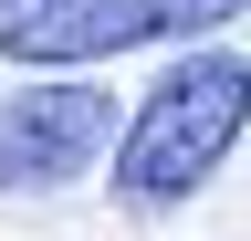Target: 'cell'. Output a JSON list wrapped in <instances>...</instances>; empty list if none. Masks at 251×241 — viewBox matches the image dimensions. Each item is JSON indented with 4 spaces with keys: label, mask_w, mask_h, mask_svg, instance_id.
<instances>
[{
    "label": "cell",
    "mask_w": 251,
    "mask_h": 241,
    "mask_svg": "<svg viewBox=\"0 0 251 241\" xmlns=\"http://www.w3.org/2000/svg\"><path fill=\"white\" fill-rule=\"evenodd\" d=\"M251 126V63L220 42H188L168 74L136 95V115L115 126V199L126 210H178L199 199L220 168H230V147Z\"/></svg>",
    "instance_id": "cell-1"
},
{
    "label": "cell",
    "mask_w": 251,
    "mask_h": 241,
    "mask_svg": "<svg viewBox=\"0 0 251 241\" xmlns=\"http://www.w3.org/2000/svg\"><path fill=\"white\" fill-rule=\"evenodd\" d=\"M241 11L251 0H0V63L74 74V63L147 53V42H209Z\"/></svg>",
    "instance_id": "cell-2"
},
{
    "label": "cell",
    "mask_w": 251,
    "mask_h": 241,
    "mask_svg": "<svg viewBox=\"0 0 251 241\" xmlns=\"http://www.w3.org/2000/svg\"><path fill=\"white\" fill-rule=\"evenodd\" d=\"M115 147V95L105 84H31V95H0V189H63Z\"/></svg>",
    "instance_id": "cell-3"
}]
</instances>
